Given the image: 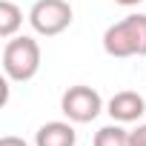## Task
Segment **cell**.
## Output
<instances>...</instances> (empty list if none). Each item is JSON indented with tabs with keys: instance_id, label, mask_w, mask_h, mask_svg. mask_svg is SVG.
Instances as JSON below:
<instances>
[{
	"instance_id": "cell-1",
	"label": "cell",
	"mask_w": 146,
	"mask_h": 146,
	"mask_svg": "<svg viewBox=\"0 0 146 146\" xmlns=\"http://www.w3.org/2000/svg\"><path fill=\"white\" fill-rule=\"evenodd\" d=\"M3 72L15 83H26L40 72V43L29 35L9 37L3 46Z\"/></svg>"
},
{
	"instance_id": "cell-2",
	"label": "cell",
	"mask_w": 146,
	"mask_h": 146,
	"mask_svg": "<svg viewBox=\"0 0 146 146\" xmlns=\"http://www.w3.org/2000/svg\"><path fill=\"white\" fill-rule=\"evenodd\" d=\"M60 112L72 120V123H92L100 112H103V98L98 89L92 86H69L60 98Z\"/></svg>"
},
{
	"instance_id": "cell-3",
	"label": "cell",
	"mask_w": 146,
	"mask_h": 146,
	"mask_svg": "<svg viewBox=\"0 0 146 146\" xmlns=\"http://www.w3.org/2000/svg\"><path fill=\"white\" fill-rule=\"evenodd\" d=\"M29 23L37 35L54 37L72 26V6L66 0H37L29 12Z\"/></svg>"
},
{
	"instance_id": "cell-4",
	"label": "cell",
	"mask_w": 146,
	"mask_h": 146,
	"mask_svg": "<svg viewBox=\"0 0 146 146\" xmlns=\"http://www.w3.org/2000/svg\"><path fill=\"white\" fill-rule=\"evenodd\" d=\"M106 112L112 115L115 123H135V120L143 117L146 100H143V95H137V92H132V89H123V92H115V95H112Z\"/></svg>"
},
{
	"instance_id": "cell-5",
	"label": "cell",
	"mask_w": 146,
	"mask_h": 146,
	"mask_svg": "<svg viewBox=\"0 0 146 146\" xmlns=\"http://www.w3.org/2000/svg\"><path fill=\"white\" fill-rule=\"evenodd\" d=\"M78 143V132L72 129V120H49L37 129L35 135V146H75Z\"/></svg>"
},
{
	"instance_id": "cell-6",
	"label": "cell",
	"mask_w": 146,
	"mask_h": 146,
	"mask_svg": "<svg viewBox=\"0 0 146 146\" xmlns=\"http://www.w3.org/2000/svg\"><path fill=\"white\" fill-rule=\"evenodd\" d=\"M23 26V12L12 0H0V37H15L17 29Z\"/></svg>"
},
{
	"instance_id": "cell-7",
	"label": "cell",
	"mask_w": 146,
	"mask_h": 146,
	"mask_svg": "<svg viewBox=\"0 0 146 146\" xmlns=\"http://www.w3.org/2000/svg\"><path fill=\"white\" fill-rule=\"evenodd\" d=\"M92 146H132V143H129V132L120 129L117 123H112V126H103L95 132Z\"/></svg>"
},
{
	"instance_id": "cell-8",
	"label": "cell",
	"mask_w": 146,
	"mask_h": 146,
	"mask_svg": "<svg viewBox=\"0 0 146 146\" xmlns=\"http://www.w3.org/2000/svg\"><path fill=\"white\" fill-rule=\"evenodd\" d=\"M126 20H129L135 43H137V57H146V15H129Z\"/></svg>"
},
{
	"instance_id": "cell-9",
	"label": "cell",
	"mask_w": 146,
	"mask_h": 146,
	"mask_svg": "<svg viewBox=\"0 0 146 146\" xmlns=\"http://www.w3.org/2000/svg\"><path fill=\"white\" fill-rule=\"evenodd\" d=\"M129 143L132 146H146V123H140L137 129L129 132Z\"/></svg>"
},
{
	"instance_id": "cell-10",
	"label": "cell",
	"mask_w": 146,
	"mask_h": 146,
	"mask_svg": "<svg viewBox=\"0 0 146 146\" xmlns=\"http://www.w3.org/2000/svg\"><path fill=\"white\" fill-rule=\"evenodd\" d=\"M0 146H29V143L17 135H6V137H0Z\"/></svg>"
},
{
	"instance_id": "cell-11",
	"label": "cell",
	"mask_w": 146,
	"mask_h": 146,
	"mask_svg": "<svg viewBox=\"0 0 146 146\" xmlns=\"http://www.w3.org/2000/svg\"><path fill=\"white\" fill-rule=\"evenodd\" d=\"M115 3H120V6H137V3H143V0H115Z\"/></svg>"
}]
</instances>
